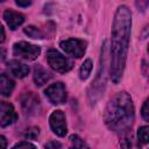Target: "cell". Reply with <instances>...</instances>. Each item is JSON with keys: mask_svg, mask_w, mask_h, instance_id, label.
Returning <instances> with one entry per match:
<instances>
[{"mask_svg": "<svg viewBox=\"0 0 149 149\" xmlns=\"http://www.w3.org/2000/svg\"><path fill=\"white\" fill-rule=\"evenodd\" d=\"M120 146H121V149H141V144H140L139 140L134 136V134L132 133L130 129L122 133V136L120 140Z\"/></svg>", "mask_w": 149, "mask_h": 149, "instance_id": "obj_12", "label": "cell"}, {"mask_svg": "<svg viewBox=\"0 0 149 149\" xmlns=\"http://www.w3.org/2000/svg\"><path fill=\"white\" fill-rule=\"evenodd\" d=\"M13 52L15 56L27 59V61H34L38 57L41 49L37 45L27 43V42H17L13 47Z\"/></svg>", "mask_w": 149, "mask_h": 149, "instance_id": "obj_4", "label": "cell"}, {"mask_svg": "<svg viewBox=\"0 0 149 149\" xmlns=\"http://www.w3.org/2000/svg\"><path fill=\"white\" fill-rule=\"evenodd\" d=\"M6 56H7L6 50H5L3 48H0V63H1V62H3V61L6 59Z\"/></svg>", "mask_w": 149, "mask_h": 149, "instance_id": "obj_24", "label": "cell"}, {"mask_svg": "<svg viewBox=\"0 0 149 149\" xmlns=\"http://www.w3.org/2000/svg\"><path fill=\"white\" fill-rule=\"evenodd\" d=\"M17 115L12 104L6 101H0V126L7 127L16 121Z\"/></svg>", "mask_w": 149, "mask_h": 149, "instance_id": "obj_8", "label": "cell"}, {"mask_svg": "<svg viewBox=\"0 0 149 149\" xmlns=\"http://www.w3.org/2000/svg\"><path fill=\"white\" fill-rule=\"evenodd\" d=\"M47 59L49 65L59 73H65L68 71H70L73 66V62L65 57L64 55H62L59 51L55 50V49H50L47 52Z\"/></svg>", "mask_w": 149, "mask_h": 149, "instance_id": "obj_3", "label": "cell"}, {"mask_svg": "<svg viewBox=\"0 0 149 149\" xmlns=\"http://www.w3.org/2000/svg\"><path fill=\"white\" fill-rule=\"evenodd\" d=\"M134 116L133 100L126 92L116 93L109 100L105 109V122L107 127L119 134H122L132 128Z\"/></svg>", "mask_w": 149, "mask_h": 149, "instance_id": "obj_2", "label": "cell"}, {"mask_svg": "<svg viewBox=\"0 0 149 149\" xmlns=\"http://www.w3.org/2000/svg\"><path fill=\"white\" fill-rule=\"evenodd\" d=\"M24 33L31 37V38H42L43 37V34L41 33V30L34 26H28L24 28Z\"/></svg>", "mask_w": 149, "mask_h": 149, "instance_id": "obj_17", "label": "cell"}, {"mask_svg": "<svg viewBox=\"0 0 149 149\" xmlns=\"http://www.w3.org/2000/svg\"><path fill=\"white\" fill-rule=\"evenodd\" d=\"M37 136H38V128H36V127L29 128L24 133V137L28 140H35V139H37Z\"/></svg>", "mask_w": 149, "mask_h": 149, "instance_id": "obj_19", "label": "cell"}, {"mask_svg": "<svg viewBox=\"0 0 149 149\" xmlns=\"http://www.w3.org/2000/svg\"><path fill=\"white\" fill-rule=\"evenodd\" d=\"M6 148H7V141L2 135H0V149H6Z\"/></svg>", "mask_w": 149, "mask_h": 149, "instance_id": "obj_23", "label": "cell"}, {"mask_svg": "<svg viewBox=\"0 0 149 149\" xmlns=\"http://www.w3.org/2000/svg\"><path fill=\"white\" fill-rule=\"evenodd\" d=\"M142 118L144 119V121L149 120V112H148V99L144 101L143 106H142Z\"/></svg>", "mask_w": 149, "mask_h": 149, "instance_id": "obj_22", "label": "cell"}, {"mask_svg": "<svg viewBox=\"0 0 149 149\" xmlns=\"http://www.w3.org/2000/svg\"><path fill=\"white\" fill-rule=\"evenodd\" d=\"M45 95L54 105H61L66 100V91L62 83L51 84L45 90Z\"/></svg>", "mask_w": 149, "mask_h": 149, "instance_id": "obj_6", "label": "cell"}, {"mask_svg": "<svg viewBox=\"0 0 149 149\" xmlns=\"http://www.w3.org/2000/svg\"><path fill=\"white\" fill-rule=\"evenodd\" d=\"M14 90V81L7 74H0V94L9 97Z\"/></svg>", "mask_w": 149, "mask_h": 149, "instance_id": "obj_14", "label": "cell"}, {"mask_svg": "<svg viewBox=\"0 0 149 149\" xmlns=\"http://www.w3.org/2000/svg\"><path fill=\"white\" fill-rule=\"evenodd\" d=\"M51 78L50 72H48L45 69H43L41 65H36L34 69V81L37 86H42L45 83L49 81Z\"/></svg>", "mask_w": 149, "mask_h": 149, "instance_id": "obj_13", "label": "cell"}, {"mask_svg": "<svg viewBox=\"0 0 149 149\" xmlns=\"http://www.w3.org/2000/svg\"><path fill=\"white\" fill-rule=\"evenodd\" d=\"M69 142H70L69 143V148L70 149H87L86 143L78 135H71Z\"/></svg>", "mask_w": 149, "mask_h": 149, "instance_id": "obj_15", "label": "cell"}, {"mask_svg": "<svg viewBox=\"0 0 149 149\" xmlns=\"http://www.w3.org/2000/svg\"><path fill=\"white\" fill-rule=\"evenodd\" d=\"M3 19L6 21V23L8 24V27L14 30L16 29L19 26H21L24 21V16L19 13V12H15V10H12V9H7L5 13H3Z\"/></svg>", "mask_w": 149, "mask_h": 149, "instance_id": "obj_10", "label": "cell"}, {"mask_svg": "<svg viewBox=\"0 0 149 149\" xmlns=\"http://www.w3.org/2000/svg\"><path fill=\"white\" fill-rule=\"evenodd\" d=\"M12 149H35V146L31 144V143H29V142L23 141V142H20L17 144H15Z\"/></svg>", "mask_w": 149, "mask_h": 149, "instance_id": "obj_20", "label": "cell"}, {"mask_svg": "<svg viewBox=\"0 0 149 149\" xmlns=\"http://www.w3.org/2000/svg\"><path fill=\"white\" fill-rule=\"evenodd\" d=\"M91 70H92V62H91V59H86V61L83 63L81 68H80L79 77H80L81 79H86V78L88 77V74L91 73Z\"/></svg>", "mask_w": 149, "mask_h": 149, "instance_id": "obj_16", "label": "cell"}, {"mask_svg": "<svg viewBox=\"0 0 149 149\" xmlns=\"http://www.w3.org/2000/svg\"><path fill=\"white\" fill-rule=\"evenodd\" d=\"M7 69L9 70V72L12 74H14L17 78H23L29 72V66L26 65L24 63H21L19 61H16V59L9 61L7 63Z\"/></svg>", "mask_w": 149, "mask_h": 149, "instance_id": "obj_11", "label": "cell"}, {"mask_svg": "<svg viewBox=\"0 0 149 149\" xmlns=\"http://www.w3.org/2000/svg\"><path fill=\"white\" fill-rule=\"evenodd\" d=\"M45 149H64L63 146L57 141H50L45 144Z\"/></svg>", "mask_w": 149, "mask_h": 149, "instance_id": "obj_21", "label": "cell"}, {"mask_svg": "<svg viewBox=\"0 0 149 149\" xmlns=\"http://www.w3.org/2000/svg\"><path fill=\"white\" fill-rule=\"evenodd\" d=\"M3 41H5V30H3L2 24L0 23V43H2Z\"/></svg>", "mask_w": 149, "mask_h": 149, "instance_id": "obj_25", "label": "cell"}, {"mask_svg": "<svg viewBox=\"0 0 149 149\" xmlns=\"http://www.w3.org/2000/svg\"><path fill=\"white\" fill-rule=\"evenodd\" d=\"M30 3H31L30 1H20V0L16 1V5H17V6H21V7H27V6H29Z\"/></svg>", "mask_w": 149, "mask_h": 149, "instance_id": "obj_26", "label": "cell"}, {"mask_svg": "<svg viewBox=\"0 0 149 149\" xmlns=\"http://www.w3.org/2000/svg\"><path fill=\"white\" fill-rule=\"evenodd\" d=\"M148 130H149V128L147 126H143V127L139 128V130H137V140H139L140 143H144V144L148 143Z\"/></svg>", "mask_w": 149, "mask_h": 149, "instance_id": "obj_18", "label": "cell"}, {"mask_svg": "<svg viewBox=\"0 0 149 149\" xmlns=\"http://www.w3.org/2000/svg\"><path fill=\"white\" fill-rule=\"evenodd\" d=\"M132 28V14L128 7L119 6L113 21L109 74L114 84H118L123 74Z\"/></svg>", "mask_w": 149, "mask_h": 149, "instance_id": "obj_1", "label": "cell"}, {"mask_svg": "<svg viewBox=\"0 0 149 149\" xmlns=\"http://www.w3.org/2000/svg\"><path fill=\"white\" fill-rule=\"evenodd\" d=\"M20 104L26 114H34L40 107V99L33 92H27L21 95Z\"/></svg>", "mask_w": 149, "mask_h": 149, "instance_id": "obj_9", "label": "cell"}, {"mask_svg": "<svg viewBox=\"0 0 149 149\" xmlns=\"http://www.w3.org/2000/svg\"><path fill=\"white\" fill-rule=\"evenodd\" d=\"M50 127L52 132L58 135V136H65L68 128H66V122H65V115L62 111H55L50 118H49Z\"/></svg>", "mask_w": 149, "mask_h": 149, "instance_id": "obj_7", "label": "cell"}, {"mask_svg": "<svg viewBox=\"0 0 149 149\" xmlns=\"http://www.w3.org/2000/svg\"><path fill=\"white\" fill-rule=\"evenodd\" d=\"M61 47L66 54L73 57H77V58L81 57L86 50V43L78 38H69V40L62 41Z\"/></svg>", "mask_w": 149, "mask_h": 149, "instance_id": "obj_5", "label": "cell"}]
</instances>
